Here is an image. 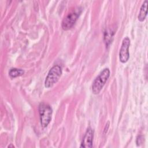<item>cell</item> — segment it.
Here are the masks:
<instances>
[{
  "instance_id": "2",
  "label": "cell",
  "mask_w": 148,
  "mask_h": 148,
  "mask_svg": "<svg viewBox=\"0 0 148 148\" xmlns=\"http://www.w3.org/2000/svg\"><path fill=\"white\" fill-rule=\"evenodd\" d=\"M38 109L41 125L43 128H45L49 125L51 120L52 108L49 105L42 102L39 104Z\"/></svg>"
},
{
  "instance_id": "6",
  "label": "cell",
  "mask_w": 148,
  "mask_h": 148,
  "mask_svg": "<svg viewBox=\"0 0 148 148\" xmlns=\"http://www.w3.org/2000/svg\"><path fill=\"white\" fill-rule=\"evenodd\" d=\"M94 137V131L91 128L88 127L84 135L83 140L81 143L80 147H86L91 148L92 146Z\"/></svg>"
},
{
  "instance_id": "3",
  "label": "cell",
  "mask_w": 148,
  "mask_h": 148,
  "mask_svg": "<svg viewBox=\"0 0 148 148\" xmlns=\"http://www.w3.org/2000/svg\"><path fill=\"white\" fill-rule=\"evenodd\" d=\"M62 74L61 67L59 65L53 66L49 71L45 81V86L46 88L53 87L59 80Z\"/></svg>"
},
{
  "instance_id": "1",
  "label": "cell",
  "mask_w": 148,
  "mask_h": 148,
  "mask_svg": "<svg viewBox=\"0 0 148 148\" xmlns=\"http://www.w3.org/2000/svg\"><path fill=\"white\" fill-rule=\"evenodd\" d=\"M110 76V70L106 68L99 74L92 82L91 88L94 94H98L100 92Z\"/></svg>"
},
{
  "instance_id": "4",
  "label": "cell",
  "mask_w": 148,
  "mask_h": 148,
  "mask_svg": "<svg viewBox=\"0 0 148 148\" xmlns=\"http://www.w3.org/2000/svg\"><path fill=\"white\" fill-rule=\"evenodd\" d=\"M130 46V39L127 36L122 41L121 48L119 51V59L122 63H125L130 58L129 47Z\"/></svg>"
},
{
  "instance_id": "8",
  "label": "cell",
  "mask_w": 148,
  "mask_h": 148,
  "mask_svg": "<svg viewBox=\"0 0 148 148\" xmlns=\"http://www.w3.org/2000/svg\"><path fill=\"white\" fill-rule=\"evenodd\" d=\"M24 73V71L21 69L12 68L9 72V75L11 78H15L23 75Z\"/></svg>"
},
{
  "instance_id": "7",
  "label": "cell",
  "mask_w": 148,
  "mask_h": 148,
  "mask_svg": "<svg viewBox=\"0 0 148 148\" xmlns=\"http://www.w3.org/2000/svg\"><path fill=\"white\" fill-rule=\"evenodd\" d=\"M147 1L146 0L143 2V4L142 5L139 13L138 16V20L139 21H143L147 16Z\"/></svg>"
},
{
  "instance_id": "5",
  "label": "cell",
  "mask_w": 148,
  "mask_h": 148,
  "mask_svg": "<svg viewBox=\"0 0 148 148\" xmlns=\"http://www.w3.org/2000/svg\"><path fill=\"white\" fill-rule=\"evenodd\" d=\"M79 14L77 12H71L66 15L62 20L61 23L62 28L64 30H68L71 29L75 24L79 17Z\"/></svg>"
}]
</instances>
